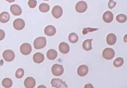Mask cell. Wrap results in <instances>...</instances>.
Returning <instances> with one entry per match:
<instances>
[{
    "instance_id": "cell-1",
    "label": "cell",
    "mask_w": 127,
    "mask_h": 88,
    "mask_svg": "<svg viewBox=\"0 0 127 88\" xmlns=\"http://www.w3.org/2000/svg\"><path fill=\"white\" fill-rule=\"evenodd\" d=\"M34 47L36 49H43L47 45V40L45 37H39L36 38L33 42Z\"/></svg>"
},
{
    "instance_id": "cell-2",
    "label": "cell",
    "mask_w": 127,
    "mask_h": 88,
    "mask_svg": "<svg viewBox=\"0 0 127 88\" xmlns=\"http://www.w3.org/2000/svg\"><path fill=\"white\" fill-rule=\"evenodd\" d=\"M51 71L53 75L55 76H60L63 74L64 72L63 66L58 64H55L53 66Z\"/></svg>"
},
{
    "instance_id": "cell-3",
    "label": "cell",
    "mask_w": 127,
    "mask_h": 88,
    "mask_svg": "<svg viewBox=\"0 0 127 88\" xmlns=\"http://www.w3.org/2000/svg\"><path fill=\"white\" fill-rule=\"evenodd\" d=\"M3 57L4 60L7 62H10L13 61L15 58V54L11 50H6L3 53Z\"/></svg>"
},
{
    "instance_id": "cell-4",
    "label": "cell",
    "mask_w": 127,
    "mask_h": 88,
    "mask_svg": "<svg viewBox=\"0 0 127 88\" xmlns=\"http://www.w3.org/2000/svg\"><path fill=\"white\" fill-rule=\"evenodd\" d=\"M51 84L53 87L55 88H67L66 83L59 79H54L51 81Z\"/></svg>"
},
{
    "instance_id": "cell-5",
    "label": "cell",
    "mask_w": 127,
    "mask_h": 88,
    "mask_svg": "<svg viewBox=\"0 0 127 88\" xmlns=\"http://www.w3.org/2000/svg\"><path fill=\"white\" fill-rule=\"evenodd\" d=\"M115 56V52L114 51L111 49L107 48L105 49L103 51V58L106 60H110L114 58Z\"/></svg>"
},
{
    "instance_id": "cell-6",
    "label": "cell",
    "mask_w": 127,
    "mask_h": 88,
    "mask_svg": "<svg viewBox=\"0 0 127 88\" xmlns=\"http://www.w3.org/2000/svg\"><path fill=\"white\" fill-rule=\"evenodd\" d=\"M20 50L22 54L27 56L30 54L32 52V46L29 43H23L21 45Z\"/></svg>"
},
{
    "instance_id": "cell-7",
    "label": "cell",
    "mask_w": 127,
    "mask_h": 88,
    "mask_svg": "<svg viewBox=\"0 0 127 88\" xmlns=\"http://www.w3.org/2000/svg\"><path fill=\"white\" fill-rule=\"evenodd\" d=\"M88 5L84 1H80L77 3L75 5V9L79 13H83L87 9Z\"/></svg>"
},
{
    "instance_id": "cell-8",
    "label": "cell",
    "mask_w": 127,
    "mask_h": 88,
    "mask_svg": "<svg viewBox=\"0 0 127 88\" xmlns=\"http://www.w3.org/2000/svg\"><path fill=\"white\" fill-rule=\"evenodd\" d=\"M13 25L15 30H22L25 26V22L23 19H17L14 21Z\"/></svg>"
},
{
    "instance_id": "cell-9",
    "label": "cell",
    "mask_w": 127,
    "mask_h": 88,
    "mask_svg": "<svg viewBox=\"0 0 127 88\" xmlns=\"http://www.w3.org/2000/svg\"><path fill=\"white\" fill-rule=\"evenodd\" d=\"M63 9L62 7L59 5H56L53 8L52 14L56 19H59L63 14Z\"/></svg>"
},
{
    "instance_id": "cell-10",
    "label": "cell",
    "mask_w": 127,
    "mask_h": 88,
    "mask_svg": "<svg viewBox=\"0 0 127 88\" xmlns=\"http://www.w3.org/2000/svg\"><path fill=\"white\" fill-rule=\"evenodd\" d=\"M89 72V68L86 65H82L79 67L77 69V73L81 77L86 76Z\"/></svg>"
},
{
    "instance_id": "cell-11",
    "label": "cell",
    "mask_w": 127,
    "mask_h": 88,
    "mask_svg": "<svg viewBox=\"0 0 127 88\" xmlns=\"http://www.w3.org/2000/svg\"><path fill=\"white\" fill-rule=\"evenodd\" d=\"M36 84V80L32 77L27 78L24 81V86L26 88H33Z\"/></svg>"
},
{
    "instance_id": "cell-12",
    "label": "cell",
    "mask_w": 127,
    "mask_h": 88,
    "mask_svg": "<svg viewBox=\"0 0 127 88\" xmlns=\"http://www.w3.org/2000/svg\"><path fill=\"white\" fill-rule=\"evenodd\" d=\"M10 11L13 15L19 16L22 13V10L19 6L17 4H12L10 7Z\"/></svg>"
},
{
    "instance_id": "cell-13",
    "label": "cell",
    "mask_w": 127,
    "mask_h": 88,
    "mask_svg": "<svg viewBox=\"0 0 127 88\" xmlns=\"http://www.w3.org/2000/svg\"><path fill=\"white\" fill-rule=\"evenodd\" d=\"M56 33L55 27L52 25H49L46 26L44 29V33L48 36H53Z\"/></svg>"
},
{
    "instance_id": "cell-14",
    "label": "cell",
    "mask_w": 127,
    "mask_h": 88,
    "mask_svg": "<svg viewBox=\"0 0 127 88\" xmlns=\"http://www.w3.org/2000/svg\"><path fill=\"white\" fill-rule=\"evenodd\" d=\"M103 21L106 23H111L114 19V15L112 12L111 11H106L103 15Z\"/></svg>"
},
{
    "instance_id": "cell-15",
    "label": "cell",
    "mask_w": 127,
    "mask_h": 88,
    "mask_svg": "<svg viewBox=\"0 0 127 88\" xmlns=\"http://www.w3.org/2000/svg\"><path fill=\"white\" fill-rule=\"evenodd\" d=\"M59 49L61 53L65 54L69 53L70 47L67 43L64 42H62L59 45Z\"/></svg>"
},
{
    "instance_id": "cell-16",
    "label": "cell",
    "mask_w": 127,
    "mask_h": 88,
    "mask_svg": "<svg viewBox=\"0 0 127 88\" xmlns=\"http://www.w3.org/2000/svg\"><path fill=\"white\" fill-rule=\"evenodd\" d=\"M33 60L36 64H40L44 60V55L40 53H36L33 56Z\"/></svg>"
},
{
    "instance_id": "cell-17",
    "label": "cell",
    "mask_w": 127,
    "mask_h": 88,
    "mask_svg": "<svg viewBox=\"0 0 127 88\" xmlns=\"http://www.w3.org/2000/svg\"><path fill=\"white\" fill-rule=\"evenodd\" d=\"M116 41H117V37L114 34L111 33V34H109L107 36V42L109 45H114V44L116 43Z\"/></svg>"
},
{
    "instance_id": "cell-18",
    "label": "cell",
    "mask_w": 127,
    "mask_h": 88,
    "mask_svg": "<svg viewBox=\"0 0 127 88\" xmlns=\"http://www.w3.org/2000/svg\"><path fill=\"white\" fill-rule=\"evenodd\" d=\"M47 56L49 60H54L58 56V53L55 50L53 49H51L47 51Z\"/></svg>"
},
{
    "instance_id": "cell-19",
    "label": "cell",
    "mask_w": 127,
    "mask_h": 88,
    "mask_svg": "<svg viewBox=\"0 0 127 88\" xmlns=\"http://www.w3.org/2000/svg\"><path fill=\"white\" fill-rule=\"evenodd\" d=\"M10 18L9 13L6 11L2 12L0 14V22L3 23H7L9 20Z\"/></svg>"
},
{
    "instance_id": "cell-20",
    "label": "cell",
    "mask_w": 127,
    "mask_h": 88,
    "mask_svg": "<svg viewBox=\"0 0 127 88\" xmlns=\"http://www.w3.org/2000/svg\"><path fill=\"white\" fill-rule=\"evenodd\" d=\"M92 39H87L85 40L82 44V47L84 50L86 51H90L92 49Z\"/></svg>"
},
{
    "instance_id": "cell-21",
    "label": "cell",
    "mask_w": 127,
    "mask_h": 88,
    "mask_svg": "<svg viewBox=\"0 0 127 88\" xmlns=\"http://www.w3.org/2000/svg\"><path fill=\"white\" fill-rule=\"evenodd\" d=\"M12 81L11 79L9 78H5L2 81V86L5 88H11L12 86Z\"/></svg>"
},
{
    "instance_id": "cell-22",
    "label": "cell",
    "mask_w": 127,
    "mask_h": 88,
    "mask_svg": "<svg viewBox=\"0 0 127 88\" xmlns=\"http://www.w3.org/2000/svg\"><path fill=\"white\" fill-rule=\"evenodd\" d=\"M69 41L71 43H76L79 40V37L75 33H71L68 36Z\"/></svg>"
},
{
    "instance_id": "cell-23",
    "label": "cell",
    "mask_w": 127,
    "mask_h": 88,
    "mask_svg": "<svg viewBox=\"0 0 127 88\" xmlns=\"http://www.w3.org/2000/svg\"><path fill=\"white\" fill-rule=\"evenodd\" d=\"M50 7L48 4L46 3H42L39 6V10L42 12L45 13L47 12L50 10Z\"/></svg>"
},
{
    "instance_id": "cell-24",
    "label": "cell",
    "mask_w": 127,
    "mask_h": 88,
    "mask_svg": "<svg viewBox=\"0 0 127 88\" xmlns=\"http://www.w3.org/2000/svg\"><path fill=\"white\" fill-rule=\"evenodd\" d=\"M123 59L121 57H118L114 61V65L116 68H119L123 65L124 64Z\"/></svg>"
},
{
    "instance_id": "cell-25",
    "label": "cell",
    "mask_w": 127,
    "mask_h": 88,
    "mask_svg": "<svg viewBox=\"0 0 127 88\" xmlns=\"http://www.w3.org/2000/svg\"><path fill=\"white\" fill-rule=\"evenodd\" d=\"M127 17L124 14H119L117 16L116 20L118 22L120 23H124L127 21Z\"/></svg>"
},
{
    "instance_id": "cell-26",
    "label": "cell",
    "mask_w": 127,
    "mask_h": 88,
    "mask_svg": "<svg viewBox=\"0 0 127 88\" xmlns=\"http://www.w3.org/2000/svg\"><path fill=\"white\" fill-rule=\"evenodd\" d=\"M24 75V71L22 68H19L17 70L15 73V77L17 79H21Z\"/></svg>"
},
{
    "instance_id": "cell-27",
    "label": "cell",
    "mask_w": 127,
    "mask_h": 88,
    "mask_svg": "<svg viewBox=\"0 0 127 88\" xmlns=\"http://www.w3.org/2000/svg\"><path fill=\"white\" fill-rule=\"evenodd\" d=\"M28 5L30 8H34L37 5V1L36 0H29Z\"/></svg>"
},
{
    "instance_id": "cell-28",
    "label": "cell",
    "mask_w": 127,
    "mask_h": 88,
    "mask_svg": "<svg viewBox=\"0 0 127 88\" xmlns=\"http://www.w3.org/2000/svg\"><path fill=\"white\" fill-rule=\"evenodd\" d=\"M98 29H95V28H85L83 30V34H86L88 33V32H93L94 31L97 30Z\"/></svg>"
},
{
    "instance_id": "cell-29",
    "label": "cell",
    "mask_w": 127,
    "mask_h": 88,
    "mask_svg": "<svg viewBox=\"0 0 127 88\" xmlns=\"http://www.w3.org/2000/svg\"><path fill=\"white\" fill-rule=\"evenodd\" d=\"M116 2H114V0H109V2L108 3L109 8L110 9H112L114 8V7L116 6Z\"/></svg>"
},
{
    "instance_id": "cell-30",
    "label": "cell",
    "mask_w": 127,
    "mask_h": 88,
    "mask_svg": "<svg viewBox=\"0 0 127 88\" xmlns=\"http://www.w3.org/2000/svg\"><path fill=\"white\" fill-rule=\"evenodd\" d=\"M5 38V32L2 30L0 29V41H2Z\"/></svg>"
},
{
    "instance_id": "cell-31",
    "label": "cell",
    "mask_w": 127,
    "mask_h": 88,
    "mask_svg": "<svg viewBox=\"0 0 127 88\" xmlns=\"http://www.w3.org/2000/svg\"><path fill=\"white\" fill-rule=\"evenodd\" d=\"M85 88H94V86H92V85L89 84H87L85 86Z\"/></svg>"
},
{
    "instance_id": "cell-32",
    "label": "cell",
    "mask_w": 127,
    "mask_h": 88,
    "mask_svg": "<svg viewBox=\"0 0 127 88\" xmlns=\"http://www.w3.org/2000/svg\"><path fill=\"white\" fill-rule=\"evenodd\" d=\"M124 41L125 42H127V34H126L124 38Z\"/></svg>"
},
{
    "instance_id": "cell-33",
    "label": "cell",
    "mask_w": 127,
    "mask_h": 88,
    "mask_svg": "<svg viewBox=\"0 0 127 88\" xmlns=\"http://www.w3.org/2000/svg\"><path fill=\"white\" fill-rule=\"evenodd\" d=\"M5 0L9 3H12V2H14L15 1V0Z\"/></svg>"
},
{
    "instance_id": "cell-34",
    "label": "cell",
    "mask_w": 127,
    "mask_h": 88,
    "mask_svg": "<svg viewBox=\"0 0 127 88\" xmlns=\"http://www.w3.org/2000/svg\"><path fill=\"white\" fill-rule=\"evenodd\" d=\"M45 0V1H48L49 0Z\"/></svg>"
}]
</instances>
